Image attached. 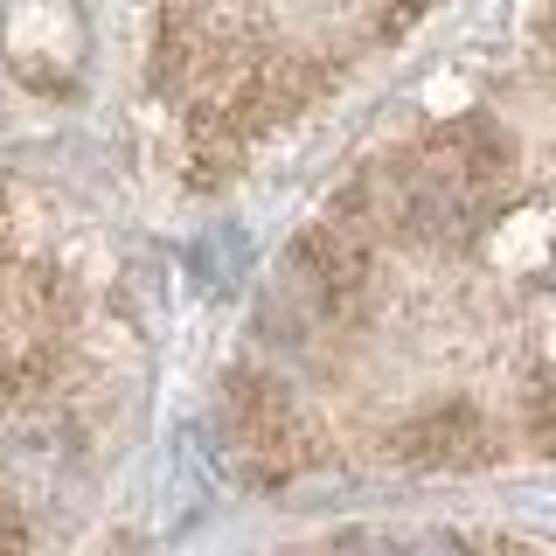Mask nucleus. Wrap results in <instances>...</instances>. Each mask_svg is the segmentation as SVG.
<instances>
[{"label":"nucleus","instance_id":"7ed1b4c3","mask_svg":"<svg viewBox=\"0 0 556 556\" xmlns=\"http://www.w3.org/2000/svg\"><path fill=\"white\" fill-rule=\"evenodd\" d=\"M396 556H480V549L459 543V535H425V543H410V549H396Z\"/></svg>","mask_w":556,"mask_h":556},{"label":"nucleus","instance_id":"f03ea898","mask_svg":"<svg viewBox=\"0 0 556 556\" xmlns=\"http://www.w3.org/2000/svg\"><path fill=\"white\" fill-rule=\"evenodd\" d=\"M486 425L466 404H445V410H431V417H417V425L396 431V459H410V466H431V473H452V466H480L486 459Z\"/></svg>","mask_w":556,"mask_h":556},{"label":"nucleus","instance_id":"20e7f679","mask_svg":"<svg viewBox=\"0 0 556 556\" xmlns=\"http://www.w3.org/2000/svg\"><path fill=\"white\" fill-rule=\"evenodd\" d=\"M535 439H543V445L556 452V390H543V396H535Z\"/></svg>","mask_w":556,"mask_h":556},{"label":"nucleus","instance_id":"f257e3e1","mask_svg":"<svg viewBox=\"0 0 556 556\" xmlns=\"http://www.w3.org/2000/svg\"><path fill=\"white\" fill-rule=\"evenodd\" d=\"M223 431H230V445L243 452L251 473H286V466H300V445H306V425L292 410V396L265 376H230Z\"/></svg>","mask_w":556,"mask_h":556}]
</instances>
